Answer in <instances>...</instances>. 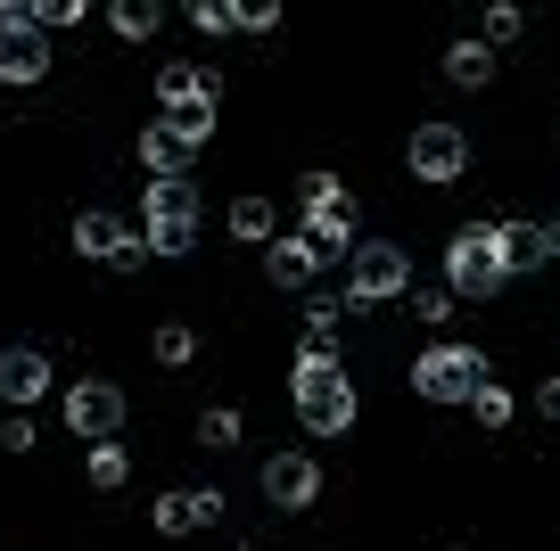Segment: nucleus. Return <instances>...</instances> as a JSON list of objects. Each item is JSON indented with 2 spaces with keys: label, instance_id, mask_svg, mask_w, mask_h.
I'll return each mask as SVG.
<instances>
[{
  "label": "nucleus",
  "instance_id": "20",
  "mask_svg": "<svg viewBox=\"0 0 560 551\" xmlns=\"http://www.w3.org/2000/svg\"><path fill=\"white\" fill-rule=\"evenodd\" d=\"M158 124H165V132L182 140V149H198V140L214 132V91H207V99H182V107H165Z\"/></svg>",
  "mask_w": 560,
  "mask_h": 551
},
{
  "label": "nucleus",
  "instance_id": "31",
  "mask_svg": "<svg viewBox=\"0 0 560 551\" xmlns=\"http://www.w3.org/2000/svg\"><path fill=\"white\" fill-rule=\"evenodd\" d=\"M272 25H280L272 0H240V34H272Z\"/></svg>",
  "mask_w": 560,
  "mask_h": 551
},
{
  "label": "nucleus",
  "instance_id": "7",
  "mask_svg": "<svg viewBox=\"0 0 560 551\" xmlns=\"http://www.w3.org/2000/svg\"><path fill=\"white\" fill-rule=\"evenodd\" d=\"M67 429L83 436V445H116V429H124V387H116V379H74V387H67Z\"/></svg>",
  "mask_w": 560,
  "mask_h": 551
},
{
  "label": "nucleus",
  "instance_id": "17",
  "mask_svg": "<svg viewBox=\"0 0 560 551\" xmlns=\"http://www.w3.org/2000/svg\"><path fill=\"white\" fill-rule=\"evenodd\" d=\"M347 296H305V354H330L338 345V321H347Z\"/></svg>",
  "mask_w": 560,
  "mask_h": 551
},
{
  "label": "nucleus",
  "instance_id": "21",
  "mask_svg": "<svg viewBox=\"0 0 560 551\" xmlns=\"http://www.w3.org/2000/svg\"><path fill=\"white\" fill-rule=\"evenodd\" d=\"M207 91H214V83H207L198 67H182V58H174V67H158V99H165V107H182V99H207Z\"/></svg>",
  "mask_w": 560,
  "mask_h": 551
},
{
  "label": "nucleus",
  "instance_id": "1",
  "mask_svg": "<svg viewBox=\"0 0 560 551\" xmlns=\"http://www.w3.org/2000/svg\"><path fill=\"white\" fill-rule=\"evenodd\" d=\"M289 396H298V420H305L314 436H347V429H354V379L338 371V354H298Z\"/></svg>",
  "mask_w": 560,
  "mask_h": 551
},
{
  "label": "nucleus",
  "instance_id": "27",
  "mask_svg": "<svg viewBox=\"0 0 560 551\" xmlns=\"http://www.w3.org/2000/svg\"><path fill=\"white\" fill-rule=\"evenodd\" d=\"M190 25H198V34H240V9H231V0H198Z\"/></svg>",
  "mask_w": 560,
  "mask_h": 551
},
{
  "label": "nucleus",
  "instance_id": "13",
  "mask_svg": "<svg viewBox=\"0 0 560 551\" xmlns=\"http://www.w3.org/2000/svg\"><path fill=\"white\" fill-rule=\"evenodd\" d=\"M198 231V181H149V231Z\"/></svg>",
  "mask_w": 560,
  "mask_h": 551
},
{
  "label": "nucleus",
  "instance_id": "26",
  "mask_svg": "<svg viewBox=\"0 0 560 551\" xmlns=\"http://www.w3.org/2000/svg\"><path fill=\"white\" fill-rule=\"evenodd\" d=\"M470 420H478V429H511V396H503V387H478V403H470Z\"/></svg>",
  "mask_w": 560,
  "mask_h": 551
},
{
  "label": "nucleus",
  "instance_id": "15",
  "mask_svg": "<svg viewBox=\"0 0 560 551\" xmlns=\"http://www.w3.org/2000/svg\"><path fill=\"white\" fill-rule=\"evenodd\" d=\"M140 165L158 173V181H190V149H182L165 124H149V132H140Z\"/></svg>",
  "mask_w": 560,
  "mask_h": 551
},
{
  "label": "nucleus",
  "instance_id": "23",
  "mask_svg": "<svg viewBox=\"0 0 560 551\" xmlns=\"http://www.w3.org/2000/svg\"><path fill=\"white\" fill-rule=\"evenodd\" d=\"M107 25H116L124 42H149V34H158V0H116V17H107Z\"/></svg>",
  "mask_w": 560,
  "mask_h": 551
},
{
  "label": "nucleus",
  "instance_id": "18",
  "mask_svg": "<svg viewBox=\"0 0 560 551\" xmlns=\"http://www.w3.org/2000/svg\"><path fill=\"white\" fill-rule=\"evenodd\" d=\"M445 83L487 91L494 83V50H487V42H454V50H445Z\"/></svg>",
  "mask_w": 560,
  "mask_h": 551
},
{
  "label": "nucleus",
  "instance_id": "8",
  "mask_svg": "<svg viewBox=\"0 0 560 551\" xmlns=\"http://www.w3.org/2000/svg\"><path fill=\"white\" fill-rule=\"evenodd\" d=\"M264 502H272V511H314L322 469L305 461V453H272V461H264Z\"/></svg>",
  "mask_w": 560,
  "mask_h": 551
},
{
  "label": "nucleus",
  "instance_id": "35",
  "mask_svg": "<svg viewBox=\"0 0 560 551\" xmlns=\"http://www.w3.org/2000/svg\"><path fill=\"white\" fill-rule=\"evenodd\" d=\"M240 551H264V543H240Z\"/></svg>",
  "mask_w": 560,
  "mask_h": 551
},
{
  "label": "nucleus",
  "instance_id": "2",
  "mask_svg": "<svg viewBox=\"0 0 560 551\" xmlns=\"http://www.w3.org/2000/svg\"><path fill=\"white\" fill-rule=\"evenodd\" d=\"M347 263H354L347 305H396V296H412V256H404L396 239H363Z\"/></svg>",
  "mask_w": 560,
  "mask_h": 551
},
{
  "label": "nucleus",
  "instance_id": "5",
  "mask_svg": "<svg viewBox=\"0 0 560 551\" xmlns=\"http://www.w3.org/2000/svg\"><path fill=\"white\" fill-rule=\"evenodd\" d=\"M298 198H305V239L322 247V263H330V256H354V207H347V190H338L330 173H305Z\"/></svg>",
  "mask_w": 560,
  "mask_h": 551
},
{
  "label": "nucleus",
  "instance_id": "36",
  "mask_svg": "<svg viewBox=\"0 0 560 551\" xmlns=\"http://www.w3.org/2000/svg\"><path fill=\"white\" fill-rule=\"evenodd\" d=\"M552 140H560V124H552Z\"/></svg>",
  "mask_w": 560,
  "mask_h": 551
},
{
  "label": "nucleus",
  "instance_id": "9",
  "mask_svg": "<svg viewBox=\"0 0 560 551\" xmlns=\"http://www.w3.org/2000/svg\"><path fill=\"white\" fill-rule=\"evenodd\" d=\"M50 396V354L42 345H0V403H34Z\"/></svg>",
  "mask_w": 560,
  "mask_h": 551
},
{
  "label": "nucleus",
  "instance_id": "29",
  "mask_svg": "<svg viewBox=\"0 0 560 551\" xmlns=\"http://www.w3.org/2000/svg\"><path fill=\"white\" fill-rule=\"evenodd\" d=\"M140 239H149V256H190L198 231H174V223H165V231H140Z\"/></svg>",
  "mask_w": 560,
  "mask_h": 551
},
{
  "label": "nucleus",
  "instance_id": "11",
  "mask_svg": "<svg viewBox=\"0 0 560 551\" xmlns=\"http://www.w3.org/2000/svg\"><path fill=\"white\" fill-rule=\"evenodd\" d=\"M132 239H140V231H124V223H116L107 207H83V214H74V247H83L91 263H116V256H124Z\"/></svg>",
  "mask_w": 560,
  "mask_h": 551
},
{
  "label": "nucleus",
  "instance_id": "33",
  "mask_svg": "<svg viewBox=\"0 0 560 551\" xmlns=\"http://www.w3.org/2000/svg\"><path fill=\"white\" fill-rule=\"evenodd\" d=\"M536 412H544V420H560V379H544V387H536Z\"/></svg>",
  "mask_w": 560,
  "mask_h": 551
},
{
  "label": "nucleus",
  "instance_id": "25",
  "mask_svg": "<svg viewBox=\"0 0 560 551\" xmlns=\"http://www.w3.org/2000/svg\"><path fill=\"white\" fill-rule=\"evenodd\" d=\"M149 354H158V362H165V371H182V362H190V354H198V338H190V329H182V321H165V329H158V338H149Z\"/></svg>",
  "mask_w": 560,
  "mask_h": 551
},
{
  "label": "nucleus",
  "instance_id": "32",
  "mask_svg": "<svg viewBox=\"0 0 560 551\" xmlns=\"http://www.w3.org/2000/svg\"><path fill=\"white\" fill-rule=\"evenodd\" d=\"M0 453H34V420H25V412L0 420Z\"/></svg>",
  "mask_w": 560,
  "mask_h": 551
},
{
  "label": "nucleus",
  "instance_id": "10",
  "mask_svg": "<svg viewBox=\"0 0 560 551\" xmlns=\"http://www.w3.org/2000/svg\"><path fill=\"white\" fill-rule=\"evenodd\" d=\"M223 518V494L190 485V494H158V535H207Z\"/></svg>",
  "mask_w": 560,
  "mask_h": 551
},
{
  "label": "nucleus",
  "instance_id": "24",
  "mask_svg": "<svg viewBox=\"0 0 560 551\" xmlns=\"http://www.w3.org/2000/svg\"><path fill=\"white\" fill-rule=\"evenodd\" d=\"M240 429H247V420L231 412V403H214V412H198V445H214V453H223V445H240Z\"/></svg>",
  "mask_w": 560,
  "mask_h": 551
},
{
  "label": "nucleus",
  "instance_id": "16",
  "mask_svg": "<svg viewBox=\"0 0 560 551\" xmlns=\"http://www.w3.org/2000/svg\"><path fill=\"white\" fill-rule=\"evenodd\" d=\"M50 74V50H42V34H18V42H0V83H42Z\"/></svg>",
  "mask_w": 560,
  "mask_h": 551
},
{
  "label": "nucleus",
  "instance_id": "30",
  "mask_svg": "<svg viewBox=\"0 0 560 551\" xmlns=\"http://www.w3.org/2000/svg\"><path fill=\"white\" fill-rule=\"evenodd\" d=\"M520 9H511V0H494V9H487V42H520Z\"/></svg>",
  "mask_w": 560,
  "mask_h": 551
},
{
  "label": "nucleus",
  "instance_id": "3",
  "mask_svg": "<svg viewBox=\"0 0 560 551\" xmlns=\"http://www.w3.org/2000/svg\"><path fill=\"white\" fill-rule=\"evenodd\" d=\"M503 239H494V223H470V231H454V247H445V289H462V296H494L503 289Z\"/></svg>",
  "mask_w": 560,
  "mask_h": 551
},
{
  "label": "nucleus",
  "instance_id": "19",
  "mask_svg": "<svg viewBox=\"0 0 560 551\" xmlns=\"http://www.w3.org/2000/svg\"><path fill=\"white\" fill-rule=\"evenodd\" d=\"M231 239L272 247V239H280V207H272V198H240V207H231Z\"/></svg>",
  "mask_w": 560,
  "mask_h": 551
},
{
  "label": "nucleus",
  "instance_id": "22",
  "mask_svg": "<svg viewBox=\"0 0 560 551\" xmlns=\"http://www.w3.org/2000/svg\"><path fill=\"white\" fill-rule=\"evenodd\" d=\"M83 469H91V485H100V494H116V485L132 478V461H124V445H91V461H83Z\"/></svg>",
  "mask_w": 560,
  "mask_h": 551
},
{
  "label": "nucleus",
  "instance_id": "34",
  "mask_svg": "<svg viewBox=\"0 0 560 551\" xmlns=\"http://www.w3.org/2000/svg\"><path fill=\"white\" fill-rule=\"evenodd\" d=\"M544 239H552V263H560V214H552V223H544Z\"/></svg>",
  "mask_w": 560,
  "mask_h": 551
},
{
  "label": "nucleus",
  "instance_id": "14",
  "mask_svg": "<svg viewBox=\"0 0 560 551\" xmlns=\"http://www.w3.org/2000/svg\"><path fill=\"white\" fill-rule=\"evenodd\" d=\"M494 239H503V272H536V263H552L544 223H494Z\"/></svg>",
  "mask_w": 560,
  "mask_h": 551
},
{
  "label": "nucleus",
  "instance_id": "28",
  "mask_svg": "<svg viewBox=\"0 0 560 551\" xmlns=\"http://www.w3.org/2000/svg\"><path fill=\"white\" fill-rule=\"evenodd\" d=\"M412 313H420V329L454 321V289H412Z\"/></svg>",
  "mask_w": 560,
  "mask_h": 551
},
{
  "label": "nucleus",
  "instance_id": "12",
  "mask_svg": "<svg viewBox=\"0 0 560 551\" xmlns=\"http://www.w3.org/2000/svg\"><path fill=\"white\" fill-rule=\"evenodd\" d=\"M314 272H322L314 239H272V247H264V280H272V289H305Z\"/></svg>",
  "mask_w": 560,
  "mask_h": 551
},
{
  "label": "nucleus",
  "instance_id": "4",
  "mask_svg": "<svg viewBox=\"0 0 560 551\" xmlns=\"http://www.w3.org/2000/svg\"><path fill=\"white\" fill-rule=\"evenodd\" d=\"M412 387L429 403H478V387H487V354H470V345H429V354L412 362Z\"/></svg>",
  "mask_w": 560,
  "mask_h": 551
},
{
  "label": "nucleus",
  "instance_id": "6",
  "mask_svg": "<svg viewBox=\"0 0 560 551\" xmlns=\"http://www.w3.org/2000/svg\"><path fill=\"white\" fill-rule=\"evenodd\" d=\"M404 165H412V181H462L470 173V132L462 124H420L412 140H404Z\"/></svg>",
  "mask_w": 560,
  "mask_h": 551
}]
</instances>
